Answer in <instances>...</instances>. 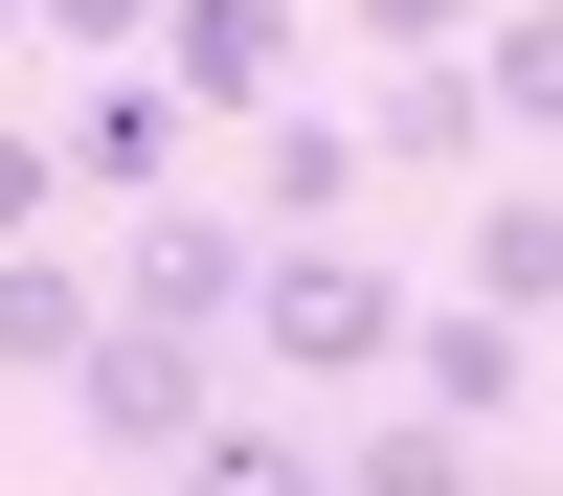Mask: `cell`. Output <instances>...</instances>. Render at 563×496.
I'll list each match as a JSON object with an SVG mask.
<instances>
[{"label":"cell","mask_w":563,"mask_h":496,"mask_svg":"<svg viewBox=\"0 0 563 496\" xmlns=\"http://www.w3.org/2000/svg\"><path fill=\"white\" fill-rule=\"evenodd\" d=\"M180 135H203V113H180V90L113 45V68H90V113H68V203H158V180H180Z\"/></svg>","instance_id":"cell-7"},{"label":"cell","mask_w":563,"mask_h":496,"mask_svg":"<svg viewBox=\"0 0 563 496\" xmlns=\"http://www.w3.org/2000/svg\"><path fill=\"white\" fill-rule=\"evenodd\" d=\"M158 496H339V451H316L294 406H203V429L158 451Z\"/></svg>","instance_id":"cell-8"},{"label":"cell","mask_w":563,"mask_h":496,"mask_svg":"<svg viewBox=\"0 0 563 496\" xmlns=\"http://www.w3.org/2000/svg\"><path fill=\"white\" fill-rule=\"evenodd\" d=\"M249 249H271L249 203H180V180H158V203H135V249H113V316H180V339H225V316H249Z\"/></svg>","instance_id":"cell-4"},{"label":"cell","mask_w":563,"mask_h":496,"mask_svg":"<svg viewBox=\"0 0 563 496\" xmlns=\"http://www.w3.org/2000/svg\"><path fill=\"white\" fill-rule=\"evenodd\" d=\"M68 406H90V451H135V474H158V451H180V429L225 406V339H180V316H90Z\"/></svg>","instance_id":"cell-2"},{"label":"cell","mask_w":563,"mask_h":496,"mask_svg":"<svg viewBox=\"0 0 563 496\" xmlns=\"http://www.w3.org/2000/svg\"><path fill=\"white\" fill-rule=\"evenodd\" d=\"M45 45H90V68H113V45H158V0H23Z\"/></svg>","instance_id":"cell-16"},{"label":"cell","mask_w":563,"mask_h":496,"mask_svg":"<svg viewBox=\"0 0 563 496\" xmlns=\"http://www.w3.org/2000/svg\"><path fill=\"white\" fill-rule=\"evenodd\" d=\"M451 294L541 339V316H563V180H474V271H451Z\"/></svg>","instance_id":"cell-9"},{"label":"cell","mask_w":563,"mask_h":496,"mask_svg":"<svg viewBox=\"0 0 563 496\" xmlns=\"http://www.w3.org/2000/svg\"><path fill=\"white\" fill-rule=\"evenodd\" d=\"M361 180H384L361 113H271V135H249V225H361Z\"/></svg>","instance_id":"cell-12"},{"label":"cell","mask_w":563,"mask_h":496,"mask_svg":"<svg viewBox=\"0 0 563 496\" xmlns=\"http://www.w3.org/2000/svg\"><path fill=\"white\" fill-rule=\"evenodd\" d=\"M406 406H451V429H519V406H541V339H519V316H474V294H451V316H406Z\"/></svg>","instance_id":"cell-6"},{"label":"cell","mask_w":563,"mask_h":496,"mask_svg":"<svg viewBox=\"0 0 563 496\" xmlns=\"http://www.w3.org/2000/svg\"><path fill=\"white\" fill-rule=\"evenodd\" d=\"M135 68H158L180 113H294L316 23H294V0H158V45H135Z\"/></svg>","instance_id":"cell-3"},{"label":"cell","mask_w":563,"mask_h":496,"mask_svg":"<svg viewBox=\"0 0 563 496\" xmlns=\"http://www.w3.org/2000/svg\"><path fill=\"white\" fill-rule=\"evenodd\" d=\"M339 496H496V451L451 429V406H406V384H384V406L339 429Z\"/></svg>","instance_id":"cell-11"},{"label":"cell","mask_w":563,"mask_h":496,"mask_svg":"<svg viewBox=\"0 0 563 496\" xmlns=\"http://www.w3.org/2000/svg\"><path fill=\"white\" fill-rule=\"evenodd\" d=\"M361 158H384V180H474V158H496V90H474V45H406V68L361 90Z\"/></svg>","instance_id":"cell-5"},{"label":"cell","mask_w":563,"mask_h":496,"mask_svg":"<svg viewBox=\"0 0 563 496\" xmlns=\"http://www.w3.org/2000/svg\"><path fill=\"white\" fill-rule=\"evenodd\" d=\"M339 23H361V45H384V68H406V45H474V23H496V0H339Z\"/></svg>","instance_id":"cell-15"},{"label":"cell","mask_w":563,"mask_h":496,"mask_svg":"<svg viewBox=\"0 0 563 496\" xmlns=\"http://www.w3.org/2000/svg\"><path fill=\"white\" fill-rule=\"evenodd\" d=\"M406 271H361V225H271L249 249V316H225V339L271 361V384H406Z\"/></svg>","instance_id":"cell-1"},{"label":"cell","mask_w":563,"mask_h":496,"mask_svg":"<svg viewBox=\"0 0 563 496\" xmlns=\"http://www.w3.org/2000/svg\"><path fill=\"white\" fill-rule=\"evenodd\" d=\"M0 45H23V0H0Z\"/></svg>","instance_id":"cell-17"},{"label":"cell","mask_w":563,"mask_h":496,"mask_svg":"<svg viewBox=\"0 0 563 496\" xmlns=\"http://www.w3.org/2000/svg\"><path fill=\"white\" fill-rule=\"evenodd\" d=\"M23 225H68V135H23V113H0V249H23Z\"/></svg>","instance_id":"cell-14"},{"label":"cell","mask_w":563,"mask_h":496,"mask_svg":"<svg viewBox=\"0 0 563 496\" xmlns=\"http://www.w3.org/2000/svg\"><path fill=\"white\" fill-rule=\"evenodd\" d=\"M90 316H113V271H68V249L23 225V249H0V384H68V361H90Z\"/></svg>","instance_id":"cell-10"},{"label":"cell","mask_w":563,"mask_h":496,"mask_svg":"<svg viewBox=\"0 0 563 496\" xmlns=\"http://www.w3.org/2000/svg\"><path fill=\"white\" fill-rule=\"evenodd\" d=\"M474 90L519 135H563V0H496V23H474Z\"/></svg>","instance_id":"cell-13"}]
</instances>
